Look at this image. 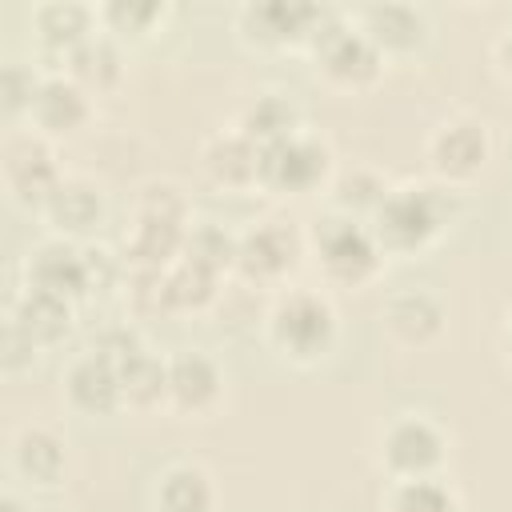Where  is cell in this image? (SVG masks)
<instances>
[{"instance_id":"obj_33","label":"cell","mask_w":512,"mask_h":512,"mask_svg":"<svg viewBox=\"0 0 512 512\" xmlns=\"http://www.w3.org/2000/svg\"><path fill=\"white\" fill-rule=\"evenodd\" d=\"M20 100H24V72L8 68V104H20Z\"/></svg>"},{"instance_id":"obj_27","label":"cell","mask_w":512,"mask_h":512,"mask_svg":"<svg viewBox=\"0 0 512 512\" xmlns=\"http://www.w3.org/2000/svg\"><path fill=\"white\" fill-rule=\"evenodd\" d=\"M72 64H76V72L80 76H88V80H96V84H104V80H112L116 76V52L108 48V44H80L76 48V56H72Z\"/></svg>"},{"instance_id":"obj_23","label":"cell","mask_w":512,"mask_h":512,"mask_svg":"<svg viewBox=\"0 0 512 512\" xmlns=\"http://www.w3.org/2000/svg\"><path fill=\"white\" fill-rule=\"evenodd\" d=\"M176 240H180V232H176V224H168V220H140V232L132 236V252H136V260H164L172 248H176Z\"/></svg>"},{"instance_id":"obj_28","label":"cell","mask_w":512,"mask_h":512,"mask_svg":"<svg viewBox=\"0 0 512 512\" xmlns=\"http://www.w3.org/2000/svg\"><path fill=\"white\" fill-rule=\"evenodd\" d=\"M208 284H212V272L188 260V264H184L176 276H168L172 304H192V300H204V296H208Z\"/></svg>"},{"instance_id":"obj_3","label":"cell","mask_w":512,"mask_h":512,"mask_svg":"<svg viewBox=\"0 0 512 512\" xmlns=\"http://www.w3.org/2000/svg\"><path fill=\"white\" fill-rule=\"evenodd\" d=\"M332 332V316L320 300L296 296L276 312V336L296 352H316Z\"/></svg>"},{"instance_id":"obj_22","label":"cell","mask_w":512,"mask_h":512,"mask_svg":"<svg viewBox=\"0 0 512 512\" xmlns=\"http://www.w3.org/2000/svg\"><path fill=\"white\" fill-rule=\"evenodd\" d=\"M288 128H292V108L280 104L276 96L260 100V104L248 112V132H252V136H264L268 144L288 140Z\"/></svg>"},{"instance_id":"obj_14","label":"cell","mask_w":512,"mask_h":512,"mask_svg":"<svg viewBox=\"0 0 512 512\" xmlns=\"http://www.w3.org/2000/svg\"><path fill=\"white\" fill-rule=\"evenodd\" d=\"M8 172H12V184L20 188V196H52L56 192L52 188V164H48V156L40 148H28L24 156L12 152Z\"/></svg>"},{"instance_id":"obj_26","label":"cell","mask_w":512,"mask_h":512,"mask_svg":"<svg viewBox=\"0 0 512 512\" xmlns=\"http://www.w3.org/2000/svg\"><path fill=\"white\" fill-rule=\"evenodd\" d=\"M396 512H452V500L440 484H428V480H416L400 492L396 500Z\"/></svg>"},{"instance_id":"obj_11","label":"cell","mask_w":512,"mask_h":512,"mask_svg":"<svg viewBox=\"0 0 512 512\" xmlns=\"http://www.w3.org/2000/svg\"><path fill=\"white\" fill-rule=\"evenodd\" d=\"M168 388L184 400V404H204L216 392V372L204 356H180L168 372Z\"/></svg>"},{"instance_id":"obj_34","label":"cell","mask_w":512,"mask_h":512,"mask_svg":"<svg viewBox=\"0 0 512 512\" xmlns=\"http://www.w3.org/2000/svg\"><path fill=\"white\" fill-rule=\"evenodd\" d=\"M4 512H20V508H16V504H12V500H8V504H4Z\"/></svg>"},{"instance_id":"obj_4","label":"cell","mask_w":512,"mask_h":512,"mask_svg":"<svg viewBox=\"0 0 512 512\" xmlns=\"http://www.w3.org/2000/svg\"><path fill=\"white\" fill-rule=\"evenodd\" d=\"M320 244H324V260H328V268L336 276L356 280V276H364L376 264V252H372L368 236L356 224H328Z\"/></svg>"},{"instance_id":"obj_9","label":"cell","mask_w":512,"mask_h":512,"mask_svg":"<svg viewBox=\"0 0 512 512\" xmlns=\"http://www.w3.org/2000/svg\"><path fill=\"white\" fill-rule=\"evenodd\" d=\"M68 328V308H64V296H52V292H32L20 308V332L28 340H56L60 332Z\"/></svg>"},{"instance_id":"obj_25","label":"cell","mask_w":512,"mask_h":512,"mask_svg":"<svg viewBox=\"0 0 512 512\" xmlns=\"http://www.w3.org/2000/svg\"><path fill=\"white\" fill-rule=\"evenodd\" d=\"M392 320H396V328L404 332V336H424V332H432L436 328V308L424 300V296H408V300H400L396 308H392Z\"/></svg>"},{"instance_id":"obj_17","label":"cell","mask_w":512,"mask_h":512,"mask_svg":"<svg viewBox=\"0 0 512 512\" xmlns=\"http://www.w3.org/2000/svg\"><path fill=\"white\" fill-rule=\"evenodd\" d=\"M164 384H168V372H164L156 360H148L144 352L132 356V360L120 368V388H124L132 400H152V396H160Z\"/></svg>"},{"instance_id":"obj_32","label":"cell","mask_w":512,"mask_h":512,"mask_svg":"<svg viewBox=\"0 0 512 512\" xmlns=\"http://www.w3.org/2000/svg\"><path fill=\"white\" fill-rule=\"evenodd\" d=\"M376 192H380V188H376L372 180H344V200H348V204H352V200L364 204V200H372Z\"/></svg>"},{"instance_id":"obj_1","label":"cell","mask_w":512,"mask_h":512,"mask_svg":"<svg viewBox=\"0 0 512 512\" xmlns=\"http://www.w3.org/2000/svg\"><path fill=\"white\" fill-rule=\"evenodd\" d=\"M324 172V152L308 140H276L260 152V176L276 188H308Z\"/></svg>"},{"instance_id":"obj_29","label":"cell","mask_w":512,"mask_h":512,"mask_svg":"<svg viewBox=\"0 0 512 512\" xmlns=\"http://www.w3.org/2000/svg\"><path fill=\"white\" fill-rule=\"evenodd\" d=\"M232 256V244H228V236L224 232H216V228H204V232H196L192 236V244H188V260L192 264H200V268H216V264H224Z\"/></svg>"},{"instance_id":"obj_31","label":"cell","mask_w":512,"mask_h":512,"mask_svg":"<svg viewBox=\"0 0 512 512\" xmlns=\"http://www.w3.org/2000/svg\"><path fill=\"white\" fill-rule=\"evenodd\" d=\"M108 16H112L120 28H144V24L156 16V4H124V0H120V4L108 8Z\"/></svg>"},{"instance_id":"obj_30","label":"cell","mask_w":512,"mask_h":512,"mask_svg":"<svg viewBox=\"0 0 512 512\" xmlns=\"http://www.w3.org/2000/svg\"><path fill=\"white\" fill-rule=\"evenodd\" d=\"M180 196L172 192V188H152L148 196H144V216L148 220H168V224H176L180 220Z\"/></svg>"},{"instance_id":"obj_20","label":"cell","mask_w":512,"mask_h":512,"mask_svg":"<svg viewBox=\"0 0 512 512\" xmlns=\"http://www.w3.org/2000/svg\"><path fill=\"white\" fill-rule=\"evenodd\" d=\"M368 20H372L376 36H380V40H388V44H412V40L420 36V20H416L408 8H400V4L372 8V12H368Z\"/></svg>"},{"instance_id":"obj_18","label":"cell","mask_w":512,"mask_h":512,"mask_svg":"<svg viewBox=\"0 0 512 512\" xmlns=\"http://www.w3.org/2000/svg\"><path fill=\"white\" fill-rule=\"evenodd\" d=\"M212 172L224 180H248L252 172H260V156L248 140H220L212 148Z\"/></svg>"},{"instance_id":"obj_6","label":"cell","mask_w":512,"mask_h":512,"mask_svg":"<svg viewBox=\"0 0 512 512\" xmlns=\"http://www.w3.org/2000/svg\"><path fill=\"white\" fill-rule=\"evenodd\" d=\"M320 48H324V60L336 76H348V80H360V76H372L376 68V52L368 40L344 32V28H328L320 36Z\"/></svg>"},{"instance_id":"obj_7","label":"cell","mask_w":512,"mask_h":512,"mask_svg":"<svg viewBox=\"0 0 512 512\" xmlns=\"http://www.w3.org/2000/svg\"><path fill=\"white\" fill-rule=\"evenodd\" d=\"M116 392H120V372H116L108 360H100V356L84 360V364L72 372V396H76V404H84V408H92V412L112 408V404H116Z\"/></svg>"},{"instance_id":"obj_35","label":"cell","mask_w":512,"mask_h":512,"mask_svg":"<svg viewBox=\"0 0 512 512\" xmlns=\"http://www.w3.org/2000/svg\"><path fill=\"white\" fill-rule=\"evenodd\" d=\"M504 56H508V64H512V40H508V48H504Z\"/></svg>"},{"instance_id":"obj_13","label":"cell","mask_w":512,"mask_h":512,"mask_svg":"<svg viewBox=\"0 0 512 512\" xmlns=\"http://www.w3.org/2000/svg\"><path fill=\"white\" fill-rule=\"evenodd\" d=\"M36 116H40L48 128H72V124L84 116L80 92H76V88H68V84H60V80L44 84V88H40V96H36Z\"/></svg>"},{"instance_id":"obj_24","label":"cell","mask_w":512,"mask_h":512,"mask_svg":"<svg viewBox=\"0 0 512 512\" xmlns=\"http://www.w3.org/2000/svg\"><path fill=\"white\" fill-rule=\"evenodd\" d=\"M40 32L52 44H72L84 32V12L76 4H52V8L40 12Z\"/></svg>"},{"instance_id":"obj_10","label":"cell","mask_w":512,"mask_h":512,"mask_svg":"<svg viewBox=\"0 0 512 512\" xmlns=\"http://www.w3.org/2000/svg\"><path fill=\"white\" fill-rule=\"evenodd\" d=\"M48 212H52V220L60 228H88L96 220V212H100V200L84 184H64V188H56L48 196Z\"/></svg>"},{"instance_id":"obj_12","label":"cell","mask_w":512,"mask_h":512,"mask_svg":"<svg viewBox=\"0 0 512 512\" xmlns=\"http://www.w3.org/2000/svg\"><path fill=\"white\" fill-rule=\"evenodd\" d=\"M436 156H440V168H448V172H468V168H476V160L484 156V136H480L472 124H456V128H448V132L436 140Z\"/></svg>"},{"instance_id":"obj_21","label":"cell","mask_w":512,"mask_h":512,"mask_svg":"<svg viewBox=\"0 0 512 512\" xmlns=\"http://www.w3.org/2000/svg\"><path fill=\"white\" fill-rule=\"evenodd\" d=\"M60 460H64V456H60V448H56L52 436H44V432L24 436V444H20V464H24V472H32L36 480H56Z\"/></svg>"},{"instance_id":"obj_15","label":"cell","mask_w":512,"mask_h":512,"mask_svg":"<svg viewBox=\"0 0 512 512\" xmlns=\"http://www.w3.org/2000/svg\"><path fill=\"white\" fill-rule=\"evenodd\" d=\"M288 260H292V236H284L280 228H260L244 244V264L256 268V272H276Z\"/></svg>"},{"instance_id":"obj_5","label":"cell","mask_w":512,"mask_h":512,"mask_svg":"<svg viewBox=\"0 0 512 512\" xmlns=\"http://www.w3.org/2000/svg\"><path fill=\"white\" fill-rule=\"evenodd\" d=\"M32 280L40 292L64 296V292H76L88 284V268H84V256H76L68 248H44L32 264Z\"/></svg>"},{"instance_id":"obj_8","label":"cell","mask_w":512,"mask_h":512,"mask_svg":"<svg viewBox=\"0 0 512 512\" xmlns=\"http://www.w3.org/2000/svg\"><path fill=\"white\" fill-rule=\"evenodd\" d=\"M388 456L396 468L404 472H424L436 456H440V440L428 424H400L388 440Z\"/></svg>"},{"instance_id":"obj_16","label":"cell","mask_w":512,"mask_h":512,"mask_svg":"<svg viewBox=\"0 0 512 512\" xmlns=\"http://www.w3.org/2000/svg\"><path fill=\"white\" fill-rule=\"evenodd\" d=\"M160 500L168 512H208V484L200 472H172Z\"/></svg>"},{"instance_id":"obj_2","label":"cell","mask_w":512,"mask_h":512,"mask_svg":"<svg viewBox=\"0 0 512 512\" xmlns=\"http://www.w3.org/2000/svg\"><path fill=\"white\" fill-rule=\"evenodd\" d=\"M436 228V208L428 192H400L380 208V232L392 244H420Z\"/></svg>"},{"instance_id":"obj_19","label":"cell","mask_w":512,"mask_h":512,"mask_svg":"<svg viewBox=\"0 0 512 512\" xmlns=\"http://www.w3.org/2000/svg\"><path fill=\"white\" fill-rule=\"evenodd\" d=\"M316 16V8L308 4H264V8H252V20L264 24V36H292V32H304V24Z\"/></svg>"}]
</instances>
